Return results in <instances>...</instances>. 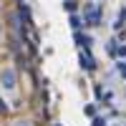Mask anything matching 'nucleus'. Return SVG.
<instances>
[{"mask_svg": "<svg viewBox=\"0 0 126 126\" xmlns=\"http://www.w3.org/2000/svg\"><path fill=\"white\" fill-rule=\"evenodd\" d=\"M0 88H3L5 93H13L15 91V73H13V68H5L3 71V76H0Z\"/></svg>", "mask_w": 126, "mask_h": 126, "instance_id": "nucleus-1", "label": "nucleus"}, {"mask_svg": "<svg viewBox=\"0 0 126 126\" xmlns=\"http://www.w3.org/2000/svg\"><path fill=\"white\" fill-rule=\"evenodd\" d=\"M0 111H5V101L3 98H0Z\"/></svg>", "mask_w": 126, "mask_h": 126, "instance_id": "nucleus-2", "label": "nucleus"}]
</instances>
